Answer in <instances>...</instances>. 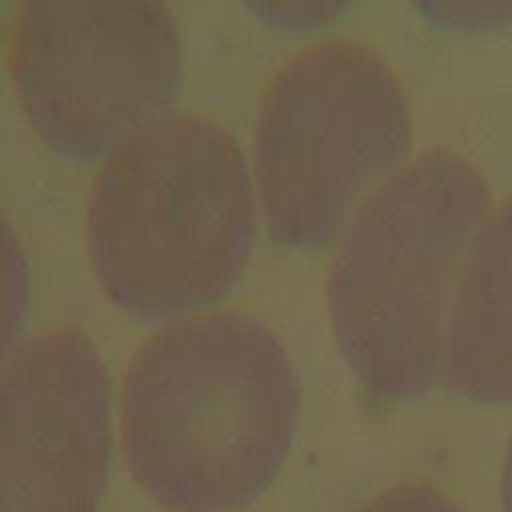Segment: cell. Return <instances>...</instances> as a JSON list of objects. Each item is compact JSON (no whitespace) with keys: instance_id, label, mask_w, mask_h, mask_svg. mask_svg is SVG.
Wrapping results in <instances>:
<instances>
[{"instance_id":"1","label":"cell","mask_w":512,"mask_h":512,"mask_svg":"<svg viewBox=\"0 0 512 512\" xmlns=\"http://www.w3.org/2000/svg\"><path fill=\"white\" fill-rule=\"evenodd\" d=\"M300 406L292 362L240 312L180 318L134 352L122 388V440L138 486L172 512L256 500L280 472Z\"/></svg>"},{"instance_id":"2","label":"cell","mask_w":512,"mask_h":512,"mask_svg":"<svg viewBox=\"0 0 512 512\" xmlns=\"http://www.w3.org/2000/svg\"><path fill=\"white\" fill-rule=\"evenodd\" d=\"M256 190L236 138L210 118L164 112L110 150L86 216L104 294L142 320L220 300L256 240Z\"/></svg>"},{"instance_id":"3","label":"cell","mask_w":512,"mask_h":512,"mask_svg":"<svg viewBox=\"0 0 512 512\" xmlns=\"http://www.w3.org/2000/svg\"><path fill=\"white\" fill-rule=\"evenodd\" d=\"M490 212L482 174L448 150L404 162L340 232L326 302L338 348L378 400L442 380L460 274Z\"/></svg>"},{"instance_id":"4","label":"cell","mask_w":512,"mask_h":512,"mask_svg":"<svg viewBox=\"0 0 512 512\" xmlns=\"http://www.w3.org/2000/svg\"><path fill=\"white\" fill-rule=\"evenodd\" d=\"M402 84L368 44L324 40L266 86L254 130V182L268 232L316 248L398 168L410 146Z\"/></svg>"},{"instance_id":"5","label":"cell","mask_w":512,"mask_h":512,"mask_svg":"<svg viewBox=\"0 0 512 512\" xmlns=\"http://www.w3.org/2000/svg\"><path fill=\"white\" fill-rule=\"evenodd\" d=\"M8 68L44 144L88 162L176 98L180 28L154 0H34L12 22Z\"/></svg>"},{"instance_id":"6","label":"cell","mask_w":512,"mask_h":512,"mask_svg":"<svg viewBox=\"0 0 512 512\" xmlns=\"http://www.w3.org/2000/svg\"><path fill=\"white\" fill-rule=\"evenodd\" d=\"M110 378L92 340L54 328L0 366V512H100Z\"/></svg>"},{"instance_id":"7","label":"cell","mask_w":512,"mask_h":512,"mask_svg":"<svg viewBox=\"0 0 512 512\" xmlns=\"http://www.w3.org/2000/svg\"><path fill=\"white\" fill-rule=\"evenodd\" d=\"M442 380L472 402L512 404V192L490 208L466 256Z\"/></svg>"},{"instance_id":"8","label":"cell","mask_w":512,"mask_h":512,"mask_svg":"<svg viewBox=\"0 0 512 512\" xmlns=\"http://www.w3.org/2000/svg\"><path fill=\"white\" fill-rule=\"evenodd\" d=\"M30 306V270L24 246L0 214V366L14 350Z\"/></svg>"},{"instance_id":"9","label":"cell","mask_w":512,"mask_h":512,"mask_svg":"<svg viewBox=\"0 0 512 512\" xmlns=\"http://www.w3.org/2000/svg\"><path fill=\"white\" fill-rule=\"evenodd\" d=\"M418 10L428 20L458 30H484L512 18L510 0H438L424 2Z\"/></svg>"},{"instance_id":"10","label":"cell","mask_w":512,"mask_h":512,"mask_svg":"<svg viewBox=\"0 0 512 512\" xmlns=\"http://www.w3.org/2000/svg\"><path fill=\"white\" fill-rule=\"evenodd\" d=\"M246 8L262 22L278 28L306 30L318 28L336 20L344 10V2L336 0H274V2H250Z\"/></svg>"},{"instance_id":"11","label":"cell","mask_w":512,"mask_h":512,"mask_svg":"<svg viewBox=\"0 0 512 512\" xmlns=\"http://www.w3.org/2000/svg\"><path fill=\"white\" fill-rule=\"evenodd\" d=\"M362 512H464L456 502L424 484H400L376 496Z\"/></svg>"},{"instance_id":"12","label":"cell","mask_w":512,"mask_h":512,"mask_svg":"<svg viewBox=\"0 0 512 512\" xmlns=\"http://www.w3.org/2000/svg\"><path fill=\"white\" fill-rule=\"evenodd\" d=\"M500 502L502 512H512V440L504 458V470H502V482H500Z\"/></svg>"}]
</instances>
